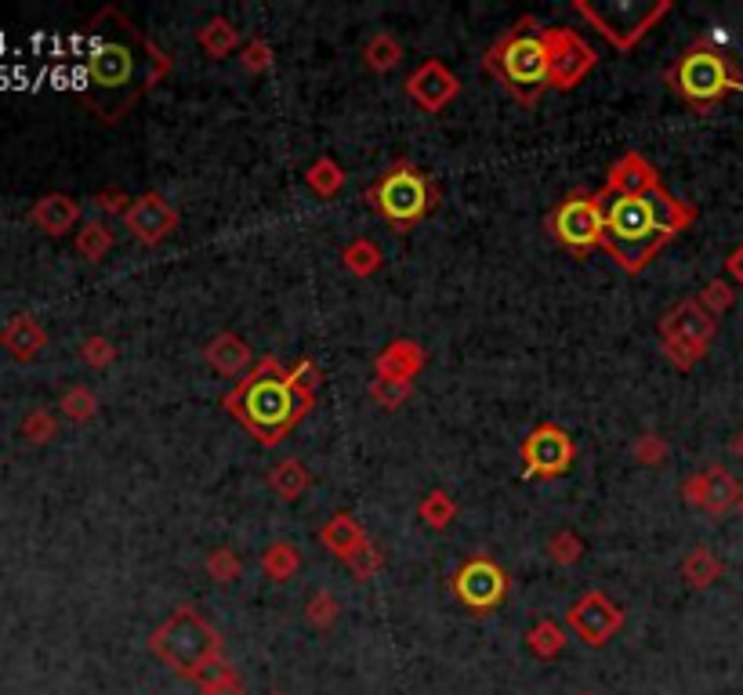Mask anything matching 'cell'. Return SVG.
Segmentation results:
<instances>
[{
  "mask_svg": "<svg viewBox=\"0 0 743 695\" xmlns=\"http://www.w3.org/2000/svg\"><path fill=\"white\" fill-rule=\"evenodd\" d=\"M145 37L131 26L120 8H103L87 26L84 55V101L106 123L120 120L142 91H149L145 73Z\"/></svg>",
  "mask_w": 743,
  "mask_h": 695,
  "instance_id": "cell-1",
  "label": "cell"
},
{
  "mask_svg": "<svg viewBox=\"0 0 743 695\" xmlns=\"http://www.w3.org/2000/svg\"><path fill=\"white\" fill-rule=\"evenodd\" d=\"M599 196L606 207L602 247L632 276L646 272L649 261L696 221L693 203L674 200L663 185L649 192H599Z\"/></svg>",
  "mask_w": 743,
  "mask_h": 695,
  "instance_id": "cell-2",
  "label": "cell"
},
{
  "mask_svg": "<svg viewBox=\"0 0 743 695\" xmlns=\"http://www.w3.org/2000/svg\"><path fill=\"white\" fill-rule=\"evenodd\" d=\"M312 398L290 381V370L276 359H257V367L247 370V378L221 398V406L262 442V446H279L298 420L312 409Z\"/></svg>",
  "mask_w": 743,
  "mask_h": 695,
  "instance_id": "cell-3",
  "label": "cell"
},
{
  "mask_svg": "<svg viewBox=\"0 0 743 695\" xmlns=\"http://www.w3.org/2000/svg\"><path fill=\"white\" fill-rule=\"evenodd\" d=\"M482 70L498 76L519 106H537V98L551 87L544 26L534 15H523L493 48H487Z\"/></svg>",
  "mask_w": 743,
  "mask_h": 695,
  "instance_id": "cell-4",
  "label": "cell"
},
{
  "mask_svg": "<svg viewBox=\"0 0 743 695\" xmlns=\"http://www.w3.org/2000/svg\"><path fill=\"white\" fill-rule=\"evenodd\" d=\"M663 80L696 112L715 109L729 95H743V76L736 73L733 59L722 48H715L711 40H696L693 48H685L663 73Z\"/></svg>",
  "mask_w": 743,
  "mask_h": 695,
  "instance_id": "cell-5",
  "label": "cell"
},
{
  "mask_svg": "<svg viewBox=\"0 0 743 695\" xmlns=\"http://www.w3.org/2000/svg\"><path fill=\"white\" fill-rule=\"evenodd\" d=\"M149 648L178 678L200 681L211 663L221 659V637L211 620L193 606H178L149 637Z\"/></svg>",
  "mask_w": 743,
  "mask_h": 695,
  "instance_id": "cell-6",
  "label": "cell"
},
{
  "mask_svg": "<svg viewBox=\"0 0 743 695\" xmlns=\"http://www.w3.org/2000/svg\"><path fill=\"white\" fill-rule=\"evenodd\" d=\"M439 192L432 178L410 164V159H396L367 185V203L370 211H378L392 229L407 232L414 225H421L428 214L435 211Z\"/></svg>",
  "mask_w": 743,
  "mask_h": 695,
  "instance_id": "cell-7",
  "label": "cell"
},
{
  "mask_svg": "<svg viewBox=\"0 0 743 695\" xmlns=\"http://www.w3.org/2000/svg\"><path fill=\"white\" fill-rule=\"evenodd\" d=\"M548 232L562 250H570V254H577V257H588L606 239L602 196L599 192H573V196L559 200L555 211L548 214Z\"/></svg>",
  "mask_w": 743,
  "mask_h": 695,
  "instance_id": "cell-8",
  "label": "cell"
},
{
  "mask_svg": "<svg viewBox=\"0 0 743 695\" xmlns=\"http://www.w3.org/2000/svg\"><path fill=\"white\" fill-rule=\"evenodd\" d=\"M715 334H718V319L707 312L696 298L679 301L668 315L660 319L663 356H668L679 370L696 367V362L707 356V348H711Z\"/></svg>",
  "mask_w": 743,
  "mask_h": 695,
  "instance_id": "cell-9",
  "label": "cell"
},
{
  "mask_svg": "<svg viewBox=\"0 0 743 695\" xmlns=\"http://www.w3.org/2000/svg\"><path fill=\"white\" fill-rule=\"evenodd\" d=\"M573 11H577L580 19H588L616 51H632L660 19L671 15V0H652L649 8H632V4L595 8L588 0H573Z\"/></svg>",
  "mask_w": 743,
  "mask_h": 695,
  "instance_id": "cell-10",
  "label": "cell"
},
{
  "mask_svg": "<svg viewBox=\"0 0 743 695\" xmlns=\"http://www.w3.org/2000/svg\"><path fill=\"white\" fill-rule=\"evenodd\" d=\"M508 587H512L508 573H504L490 554H471L454 573V598L468 612H476V616L498 609L501 601L508 598Z\"/></svg>",
  "mask_w": 743,
  "mask_h": 695,
  "instance_id": "cell-11",
  "label": "cell"
},
{
  "mask_svg": "<svg viewBox=\"0 0 743 695\" xmlns=\"http://www.w3.org/2000/svg\"><path fill=\"white\" fill-rule=\"evenodd\" d=\"M544 40H548V62H551V87L555 91H573L599 65V55H595V48L577 29L548 26Z\"/></svg>",
  "mask_w": 743,
  "mask_h": 695,
  "instance_id": "cell-12",
  "label": "cell"
},
{
  "mask_svg": "<svg viewBox=\"0 0 743 695\" xmlns=\"http://www.w3.org/2000/svg\"><path fill=\"white\" fill-rule=\"evenodd\" d=\"M577 460L570 431L559 424H537L523 439V471L530 478H559Z\"/></svg>",
  "mask_w": 743,
  "mask_h": 695,
  "instance_id": "cell-13",
  "label": "cell"
},
{
  "mask_svg": "<svg viewBox=\"0 0 743 695\" xmlns=\"http://www.w3.org/2000/svg\"><path fill=\"white\" fill-rule=\"evenodd\" d=\"M566 623L584 645L599 648L624 631V609L616 606L610 595H602V590H588L584 598L573 601V609L566 612Z\"/></svg>",
  "mask_w": 743,
  "mask_h": 695,
  "instance_id": "cell-14",
  "label": "cell"
},
{
  "mask_svg": "<svg viewBox=\"0 0 743 695\" xmlns=\"http://www.w3.org/2000/svg\"><path fill=\"white\" fill-rule=\"evenodd\" d=\"M682 496H685V504L700 507L704 515L722 518V515H729V511L740 504L743 486H740V478L729 471V467L711 464V467H704V471H696V475L685 478Z\"/></svg>",
  "mask_w": 743,
  "mask_h": 695,
  "instance_id": "cell-15",
  "label": "cell"
},
{
  "mask_svg": "<svg viewBox=\"0 0 743 695\" xmlns=\"http://www.w3.org/2000/svg\"><path fill=\"white\" fill-rule=\"evenodd\" d=\"M123 225H128V232L139 239L142 247H160L164 239L178 229V211L167 203L164 192H142V196H134L128 203Z\"/></svg>",
  "mask_w": 743,
  "mask_h": 695,
  "instance_id": "cell-16",
  "label": "cell"
},
{
  "mask_svg": "<svg viewBox=\"0 0 743 695\" xmlns=\"http://www.w3.org/2000/svg\"><path fill=\"white\" fill-rule=\"evenodd\" d=\"M407 95L418 101L424 112H443L450 101L460 95V80L439 59H428L407 76Z\"/></svg>",
  "mask_w": 743,
  "mask_h": 695,
  "instance_id": "cell-17",
  "label": "cell"
},
{
  "mask_svg": "<svg viewBox=\"0 0 743 695\" xmlns=\"http://www.w3.org/2000/svg\"><path fill=\"white\" fill-rule=\"evenodd\" d=\"M657 185H663L660 175H657V167H652L646 156L624 153L610 167V175H606V189L602 192H649Z\"/></svg>",
  "mask_w": 743,
  "mask_h": 695,
  "instance_id": "cell-18",
  "label": "cell"
},
{
  "mask_svg": "<svg viewBox=\"0 0 743 695\" xmlns=\"http://www.w3.org/2000/svg\"><path fill=\"white\" fill-rule=\"evenodd\" d=\"M424 370V348L418 340H392L378 356V378L414 381Z\"/></svg>",
  "mask_w": 743,
  "mask_h": 695,
  "instance_id": "cell-19",
  "label": "cell"
},
{
  "mask_svg": "<svg viewBox=\"0 0 743 695\" xmlns=\"http://www.w3.org/2000/svg\"><path fill=\"white\" fill-rule=\"evenodd\" d=\"M204 359L214 373H221V378H236V373H243L247 367H251V348H247L243 337L218 334L204 348Z\"/></svg>",
  "mask_w": 743,
  "mask_h": 695,
  "instance_id": "cell-20",
  "label": "cell"
},
{
  "mask_svg": "<svg viewBox=\"0 0 743 695\" xmlns=\"http://www.w3.org/2000/svg\"><path fill=\"white\" fill-rule=\"evenodd\" d=\"M81 218V203L73 196H62V192H51V196L37 200V207H33V221L40 225L48 236H65Z\"/></svg>",
  "mask_w": 743,
  "mask_h": 695,
  "instance_id": "cell-21",
  "label": "cell"
},
{
  "mask_svg": "<svg viewBox=\"0 0 743 695\" xmlns=\"http://www.w3.org/2000/svg\"><path fill=\"white\" fill-rule=\"evenodd\" d=\"M320 540L326 543V551L337 554V558L345 562V558H348V554H356L359 547H363L370 537H367L363 526H359V522H356L352 515H334V518L320 529Z\"/></svg>",
  "mask_w": 743,
  "mask_h": 695,
  "instance_id": "cell-22",
  "label": "cell"
},
{
  "mask_svg": "<svg viewBox=\"0 0 743 695\" xmlns=\"http://www.w3.org/2000/svg\"><path fill=\"white\" fill-rule=\"evenodd\" d=\"M722 573H726V565L718 562V554L711 551V547H693L682 562V579L693 590H707L715 579H722Z\"/></svg>",
  "mask_w": 743,
  "mask_h": 695,
  "instance_id": "cell-23",
  "label": "cell"
},
{
  "mask_svg": "<svg viewBox=\"0 0 743 695\" xmlns=\"http://www.w3.org/2000/svg\"><path fill=\"white\" fill-rule=\"evenodd\" d=\"M0 340H4V348L15 359H33L44 348V340H48V337H44V329L33 323L29 315H19V319H11V326L0 334Z\"/></svg>",
  "mask_w": 743,
  "mask_h": 695,
  "instance_id": "cell-24",
  "label": "cell"
},
{
  "mask_svg": "<svg viewBox=\"0 0 743 695\" xmlns=\"http://www.w3.org/2000/svg\"><path fill=\"white\" fill-rule=\"evenodd\" d=\"M268 486H273V493L279 500H301V496H305V489L312 486V475L305 471V464H301L298 457H290V460H279L273 467Z\"/></svg>",
  "mask_w": 743,
  "mask_h": 695,
  "instance_id": "cell-25",
  "label": "cell"
},
{
  "mask_svg": "<svg viewBox=\"0 0 743 695\" xmlns=\"http://www.w3.org/2000/svg\"><path fill=\"white\" fill-rule=\"evenodd\" d=\"M363 62H367V70H374V73L396 70L403 62V44L396 33H388V29L374 33V40H367V48H363Z\"/></svg>",
  "mask_w": 743,
  "mask_h": 695,
  "instance_id": "cell-26",
  "label": "cell"
},
{
  "mask_svg": "<svg viewBox=\"0 0 743 695\" xmlns=\"http://www.w3.org/2000/svg\"><path fill=\"white\" fill-rule=\"evenodd\" d=\"M196 40L211 59H229V51L240 48V29H236L229 19H211L207 26L200 29Z\"/></svg>",
  "mask_w": 743,
  "mask_h": 695,
  "instance_id": "cell-27",
  "label": "cell"
},
{
  "mask_svg": "<svg viewBox=\"0 0 743 695\" xmlns=\"http://www.w3.org/2000/svg\"><path fill=\"white\" fill-rule=\"evenodd\" d=\"M262 568H265V576L268 579H276V584H284V579L290 576H298V568H301V551L295 543H268L265 547V554H262Z\"/></svg>",
  "mask_w": 743,
  "mask_h": 695,
  "instance_id": "cell-28",
  "label": "cell"
},
{
  "mask_svg": "<svg viewBox=\"0 0 743 695\" xmlns=\"http://www.w3.org/2000/svg\"><path fill=\"white\" fill-rule=\"evenodd\" d=\"M341 261H345V268L352 272V276L359 279H367V276H374V272L381 268V247L374 243V239H352L345 250H341Z\"/></svg>",
  "mask_w": 743,
  "mask_h": 695,
  "instance_id": "cell-29",
  "label": "cell"
},
{
  "mask_svg": "<svg viewBox=\"0 0 743 695\" xmlns=\"http://www.w3.org/2000/svg\"><path fill=\"white\" fill-rule=\"evenodd\" d=\"M526 645L537 659H555L562 648H566V631L555 620H537L526 634Z\"/></svg>",
  "mask_w": 743,
  "mask_h": 695,
  "instance_id": "cell-30",
  "label": "cell"
},
{
  "mask_svg": "<svg viewBox=\"0 0 743 695\" xmlns=\"http://www.w3.org/2000/svg\"><path fill=\"white\" fill-rule=\"evenodd\" d=\"M305 181H309V189L316 192V196L331 200V196H337V192L345 189V170L337 167L331 156H320L316 164L305 170Z\"/></svg>",
  "mask_w": 743,
  "mask_h": 695,
  "instance_id": "cell-31",
  "label": "cell"
},
{
  "mask_svg": "<svg viewBox=\"0 0 743 695\" xmlns=\"http://www.w3.org/2000/svg\"><path fill=\"white\" fill-rule=\"evenodd\" d=\"M418 515H421L424 526H432V529L443 532V529L450 526V522L457 518V504H454V500H450L446 489H432V493H428V496L421 500Z\"/></svg>",
  "mask_w": 743,
  "mask_h": 695,
  "instance_id": "cell-32",
  "label": "cell"
},
{
  "mask_svg": "<svg viewBox=\"0 0 743 695\" xmlns=\"http://www.w3.org/2000/svg\"><path fill=\"white\" fill-rule=\"evenodd\" d=\"M200 695H247L243 692V681L232 674V667L218 659V663H211L204 670V678H200Z\"/></svg>",
  "mask_w": 743,
  "mask_h": 695,
  "instance_id": "cell-33",
  "label": "cell"
},
{
  "mask_svg": "<svg viewBox=\"0 0 743 695\" xmlns=\"http://www.w3.org/2000/svg\"><path fill=\"white\" fill-rule=\"evenodd\" d=\"M109 247H112V232L103 221H87L84 229L76 232V250H81L87 261H103Z\"/></svg>",
  "mask_w": 743,
  "mask_h": 695,
  "instance_id": "cell-34",
  "label": "cell"
},
{
  "mask_svg": "<svg viewBox=\"0 0 743 695\" xmlns=\"http://www.w3.org/2000/svg\"><path fill=\"white\" fill-rule=\"evenodd\" d=\"M305 616L316 631H331V626L337 623V616H341V606H337V598L331 595V590H316V595L309 598Z\"/></svg>",
  "mask_w": 743,
  "mask_h": 695,
  "instance_id": "cell-35",
  "label": "cell"
},
{
  "mask_svg": "<svg viewBox=\"0 0 743 695\" xmlns=\"http://www.w3.org/2000/svg\"><path fill=\"white\" fill-rule=\"evenodd\" d=\"M410 392H414V384L396 381V378H378L374 384H370V395H374V403L381 409H399L410 398Z\"/></svg>",
  "mask_w": 743,
  "mask_h": 695,
  "instance_id": "cell-36",
  "label": "cell"
},
{
  "mask_svg": "<svg viewBox=\"0 0 743 695\" xmlns=\"http://www.w3.org/2000/svg\"><path fill=\"white\" fill-rule=\"evenodd\" d=\"M704 304L707 312H711L715 319L722 315V312H729L736 304V290H733V283H726V279H711L707 283V287L700 290V298H696Z\"/></svg>",
  "mask_w": 743,
  "mask_h": 695,
  "instance_id": "cell-37",
  "label": "cell"
},
{
  "mask_svg": "<svg viewBox=\"0 0 743 695\" xmlns=\"http://www.w3.org/2000/svg\"><path fill=\"white\" fill-rule=\"evenodd\" d=\"M207 573L218 579V584H232V579L243 576V562H240V554L229 551V547H218V551H211V558H207Z\"/></svg>",
  "mask_w": 743,
  "mask_h": 695,
  "instance_id": "cell-38",
  "label": "cell"
},
{
  "mask_svg": "<svg viewBox=\"0 0 743 695\" xmlns=\"http://www.w3.org/2000/svg\"><path fill=\"white\" fill-rule=\"evenodd\" d=\"M345 565L352 568L356 579H370L381 565H385V554H381V547H374V543L367 540L356 554H348V558H345Z\"/></svg>",
  "mask_w": 743,
  "mask_h": 695,
  "instance_id": "cell-39",
  "label": "cell"
},
{
  "mask_svg": "<svg viewBox=\"0 0 743 695\" xmlns=\"http://www.w3.org/2000/svg\"><path fill=\"white\" fill-rule=\"evenodd\" d=\"M548 554L555 558L559 565H573V562H580V554H584V543L577 532H570V529H562L555 532V537L548 540Z\"/></svg>",
  "mask_w": 743,
  "mask_h": 695,
  "instance_id": "cell-40",
  "label": "cell"
},
{
  "mask_svg": "<svg viewBox=\"0 0 743 695\" xmlns=\"http://www.w3.org/2000/svg\"><path fill=\"white\" fill-rule=\"evenodd\" d=\"M240 62H243V70L247 73H265L268 65H273V48H268L265 40H247L243 48H240Z\"/></svg>",
  "mask_w": 743,
  "mask_h": 695,
  "instance_id": "cell-41",
  "label": "cell"
},
{
  "mask_svg": "<svg viewBox=\"0 0 743 695\" xmlns=\"http://www.w3.org/2000/svg\"><path fill=\"white\" fill-rule=\"evenodd\" d=\"M95 395L87 392V387H73V392H65L62 398V409H65V417H73V420H92L95 417Z\"/></svg>",
  "mask_w": 743,
  "mask_h": 695,
  "instance_id": "cell-42",
  "label": "cell"
},
{
  "mask_svg": "<svg viewBox=\"0 0 743 695\" xmlns=\"http://www.w3.org/2000/svg\"><path fill=\"white\" fill-rule=\"evenodd\" d=\"M632 453H635L638 464L657 467V464H663V457H668V442H663L660 435H642L632 446Z\"/></svg>",
  "mask_w": 743,
  "mask_h": 695,
  "instance_id": "cell-43",
  "label": "cell"
},
{
  "mask_svg": "<svg viewBox=\"0 0 743 695\" xmlns=\"http://www.w3.org/2000/svg\"><path fill=\"white\" fill-rule=\"evenodd\" d=\"M81 359L92 362L95 370H103V367H109L112 359H117V348H112L106 337H87L84 348H81Z\"/></svg>",
  "mask_w": 743,
  "mask_h": 695,
  "instance_id": "cell-44",
  "label": "cell"
},
{
  "mask_svg": "<svg viewBox=\"0 0 743 695\" xmlns=\"http://www.w3.org/2000/svg\"><path fill=\"white\" fill-rule=\"evenodd\" d=\"M290 381H295V387H301L305 395H316L320 387V367L312 359H301L295 370H290Z\"/></svg>",
  "mask_w": 743,
  "mask_h": 695,
  "instance_id": "cell-45",
  "label": "cell"
},
{
  "mask_svg": "<svg viewBox=\"0 0 743 695\" xmlns=\"http://www.w3.org/2000/svg\"><path fill=\"white\" fill-rule=\"evenodd\" d=\"M145 55H149V87H156L167 73L175 70V62L167 59V55H164L160 48H156L153 40H145Z\"/></svg>",
  "mask_w": 743,
  "mask_h": 695,
  "instance_id": "cell-46",
  "label": "cell"
},
{
  "mask_svg": "<svg viewBox=\"0 0 743 695\" xmlns=\"http://www.w3.org/2000/svg\"><path fill=\"white\" fill-rule=\"evenodd\" d=\"M26 435H29L33 442L51 439V435H55V420H51L48 414H33V417L26 420Z\"/></svg>",
  "mask_w": 743,
  "mask_h": 695,
  "instance_id": "cell-47",
  "label": "cell"
},
{
  "mask_svg": "<svg viewBox=\"0 0 743 695\" xmlns=\"http://www.w3.org/2000/svg\"><path fill=\"white\" fill-rule=\"evenodd\" d=\"M123 203H131L128 196H123V192H103V196H98V211H106V214H128V207H123Z\"/></svg>",
  "mask_w": 743,
  "mask_h": 695,
  "instance_id": "cell-48",
  "label": "cell"
},
{
  "mask_svg": "<svg viewBox=\"0 0 743 695\" xmlns=\"http://www.w3.org/2000/svg\"><path fill=\"white\" fill-rule=\"evenodd\" d=\"M726 272H729V276H733V279L740 283V287H743V243L733 250V254L726 257Z\"/></svg>",
  "mask_w": 743,
  "mask_h": 695,
  "instance_id": "cell-49",
  "label": "cell"
},
{
  "mask_svg": "<svg viewBox=\"0 0 743 695\" xmlns=\"http://www.w3.org/2000/svg\"><path fill=\"white\" fill-rule=\"evenodd\" d=\"M733 453H736V457L743 460V431H740V435L733 439Z\"/></svg>",
  "mask_w": 743,
  "mask_h": 695,
  "instance_id": "cell-50",
  "label": "cell"
},
{
  "mask_svg": "<svg viewBox=\"0 0 743 695\" xmlns=\"http://www.w3.org/2000/svg\"><path fill=\"white\" fill-rule=\"evenodd\" d=\"M736 511H740V515H743V496H740V504H736Z\"/></svg>",
  "mask_w": 743,
  "mask_h": 695,
  "instance_id": "cell-51",
  "label": "cell"
},
{
  "mask_svg": "<svg viewBox=\"0 0 743 695\" xmlns=\"http://www.w3.org/2000/svg\"><path fill=\"white\" fill-rule=\"evenodd\" d=\"M265 695H284V692H265Z\"/></svg>",
  "mask_w": 743,
  "mask_h": 695,
  "instance_id": "cell-52",
  "label": "cell"
},
{
  "mask_svg": "<svg viewBox=\"0 0 743 695\" xmlns=\"http://www.w3.org/2000/svg\"><path fill=\"white\" fill-rule=\"evenodd\" d=\"M580 695H595V692H580Z\"/></svg>",
  "mask_w": 743,
  "mask_h": 695,
  "instance_id": "cell-53",
  "label": "cell"
}]
</instances>
